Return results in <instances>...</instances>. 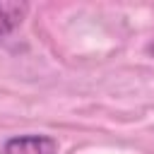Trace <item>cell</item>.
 Returning a JSON list of instances; mask_svg holds the SVG:
<instances>
[{
  "label": "cell",
  "instance_id": "1",
  "mask_svg": "<svg viewBox=\"0 0 154 154\" xmlns=\"http://www.w3.org/2000/svg\"><path fill=\"white\" fill-rule=\"evenodd\" d=\"M2 154H58V142L48 135H17L5 142Z\"/></svg>",
  "mask_w": 154,
  "mask_h": 154
},
{
  "label": "cell",
  "instance_id": "2",
  "mask_svg": "<svg viewBox=\"0 0 154 154\" xmlns=\"http://www.w3.org/2000/svg\"><path fill=\"white\" fill-rule=\"evenodd\" d=\"M24 17V7L14 5V2H0V38L12 34Z\"/></svg>",
  "mask_w": 154,
  "mask_h": 154
}]
</instances>
